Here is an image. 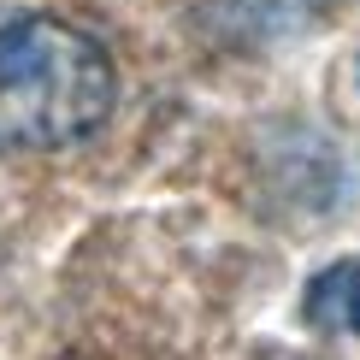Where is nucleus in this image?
Wrapping results in <instances>:
<instances>
[{
  "instance_id": "obj_1",
  "label": "nucleus",
  "mask_w": 360,
  "mask_h": 360,
  "mask_svg": "<svg viewBox=\"0 0 360 360\" xmlns=\"http://www.w3.org/2000/svg\"><path fill=\"white\" fill-rule=\"evenodd\" d=\"M118 71L95 36L53 12L0 18V148L53 154L112 118Z\"/></svg>"
},
{
  "instance_id": "obj_2",
  "label": "nucleus",
  "mask_w": 360,
  "mask_h": 360,
  "mask_svg": "<svg viewBox=\"0 0 360 360\" xmlns=\"http://www.w3.org/2000/svg\"><path fill=\"white\" fill-rule=\"evenodd\" d=\"M307 319L360 337V260H337L307 283Z\"/></svg>"
}]
</instances>
